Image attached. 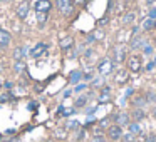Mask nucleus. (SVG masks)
Listing matches in <instances>:
<instances>
[{
  "instance_id": "1",
  "label": "nucleus",
  "mask_w": 156,
  "mask_h": 142,
  "mask_svg": "<svg viewBox=\"0 0 156 142\" xmlns=\"http://www.w3.org/2000/svg\"><path fill=\"white\" fill-rule=\"evenodd\" d=\"M114 67H116V62L109 57H104L102 60H99V64H98V72H99L101 77H106V75L114 72Z\"/></svg>"
},
{
  "instance_id": "2",
  "label": "nucleus",
  "mask_w": 156,
  "mask_h": 142,
  "mask_svg": "<svg viewBox=\"0 0 156 142\" xmlns=\"http://www.w3.org/2000/svg\"><path fill=\"white\" fill-rule=\"evenodd\" d=\"M126 65H128V70L133 72V74L141 72V69H143V59H141V55H138V54L129 55V57L126 59Z\"/></svg>"
},
{
  "instance_id": "3",
  "label": "nucleus",
  "mask_w": 156,
  "mask_h": 142,
  "mask_svg": "<svg viewBox=\"0 0 156 142\" xmlns=\"http://www.w3.org/2000/svg\"><path fill=\"white\" fill-rule=\"evenodd\" d=\"M55 7L61 12L64 17H69V15L74 14V0H55Z\"/></svg>"
},
{
  "instance_id": "4",
  "label": "nucleus",
  "mask_w": 156,
  "mask_h": 142,
  "mask_svg": "<svg viewBox=\"0 0 156 142\" xmlns=\"http://www.w3.org/2000/svg\"><path fill=\"white\" fill-rule=\"evenodd\" d=\"M112 54H114L112 60H114L116 64H122V62L128 59V49H126L124 44H116L114 49H112Z\"/></svg>"
},
{
  "instance_id": "5",
  "label": "nucleus",
  "mask_w": 156,
  "mask_h": 142,
  "mask_svg": "<svg viewBox=\"0 0 156 142\" xmlns=\"http://www.w3.org/2000/svg\"><path fill=\"white\" fill-rule=\"evenodd\" d=\"M29 12H30V2L29 0H22L20 4L15 7V15L20 22H24L29 17Z\"/></svg>"
},
{
  "instance_id": "6",
  "label": "nucleus",
  "mask_w": 156,
  "mask_h": 142,
  "mask_svg": "<svg viewBox=\"0 0 156 142\" xmlns=\"http://www.w3.org/2000/svg\"><path fill=\"white\" fill-rule=\"evenodd\" d=\"M106 137L109 139V140H121L122 137V127L118 124H112L109 125L108 129H106Z\"/></svg>"
},
{
  "instance_id": "7",
  "label": "nucleus",
  "mask_w": 156,
  "mask_h": 142,
  "mask_svg": "<svg viewBox=\"0 0 156 142\" xmlns=\"http://www.w3.org/2000/svg\"><path fill=\"white\" fill-rule=\"evenodd\" d=\"M136 17H138V14H136L134 10H126L124 14H122V17H121L122 27H131V25H134Z\"/></svg>"
},
{
  "instance_id": "8",
  "label": "nucleus",
  "mask_w": 156,
  "mask_h": 142,
  "mask_svg": "<svg viewBox=\"0 0 156 142\" xmlns=\"http://www.w3.org/2000/svg\"><path fill=\"white\" fill-rule=\"evenodd\" d=\"M114 124L121 125V127H126V125L131 124V117H129L128 112L121 110V112H118V114L114 115Z\"/></svg>"
},
{
  "instance_id": "9",
  "label": "nucleus",
  "mask_w": 156,
  "mask_h": 142,
  "mask_svg": "<svg viewBox=\"0 0 156 142\" xmlns=\"http://www.w3.org/2000/svg\"><path fill=\"white\" fill-rule=\"evenodd\" d=\"M129 44V49H131V50H138V49H143L146 45V42H144V39H143V35H133V39L131 40L128 42Z\"/></svg>"
},
{
  "instance_id": "10",
  "label": "nucleus",
  "mask_w": 156,
  "mask_h": 142,
  "mask_svg": "<svg viewBox=\"0 0 156 142\" xmlns=\"http://www.w3.org/2000/svg\"><path fill=\"white\" fill-rule=\"evenodd\" d=\"M12 42V34L0 27V49H7Z\"/></svg>"
},
{
  "instance_id": "11",
  "label": "nucleus",
  "mask_w": 156,
  "mask_h": 142,
  "mask_svg": "<svg viewBox=\"0 0 156 142\" xmlns=\"http://www.w3.org/2000/svg\"><path fill=\"white\" fill-rule=\"evenodd\" d=\"M45 52H47V44H44V42H39V44L30 50V57H32V59H41L42 55L45 54Z\"/></svg>"
},
{
  "instance_id": "12",
  "label": "nucleus",
  "mask_w": 156,
  "mask_h": 142,
  "mask_svg": "<svg viewBox=\"0 0 156 142\" xmlns=\"http://www.w3.org/2000/svg\"><path fill=\"white\" fill-rule=\"evenodd\" d=\"M59 47H61L62 52H69L72 47H74V37H72V35H66V37H62L61 42H59Z\"/></svg>"
},
{
  "instance_id": "13",
  "label": "nucleus",
  "mask_w": 156,
  "mask_h": 142,
  "mask_svg": "<svg viewBox=\"0 0 156 142\" xmlns=\"http://www.w3.org/2000/svg\"><path fill=\"white\" fill-rule=\"evenodd\" d=\"M128 79H129V70H128V69H121V70H118V72H116V75H114V82H116V84H119V85L126 84Z\"/></svg>"
},
{
  "instance_id": "14",
  "label": "nucleus",
  "mask_w": 156,
  "mask_h": 142,
  "mask_svg": "<svg viewBox=\"0 0 156 142\" xmlns=\"http://www.w3.org/2000/svg\"><path fill=\"white\" fill-rule=\"evenodd\" d=\"M34 8H35V12H45V14H49V10L52 8V4H51V0H39Z\"/></svg>"
},
{
  "instance_id": "15",
  "label": "nucleus",
  "mask_w": 156,
  "mask_h": 142,
  "mask_svg": "<svg viewBox=\"0 0 156 142\" xmlns=\"http://www.w3.org/2000/svg\"><path fill=\"white\" fill-rule=\"evenodd\" d=\"M128 2L129 0H116V5H114V8H112V12H114L116 15L124 14V12L128 10Z\"/></svg>"
},
{
  "instance_id": "16",
  "label": "nucleus",
  "mask_w": 156,
  "mask_h": 142,
  "mask_svg": "<svg viewBox=\"0 0 156 142\" xmlns=\"http://www.w3.org/2000/svg\"><path fill=\"white\" fill-rule=\"evenodd\" d=\"M82 77H84L82 70H72L71 74H69V84H79Z\"/></svg>"
},
{
  "instance_id": "17",
  "label": "nucleus",
  "mask_w": 156,
  "mask_h": 142,
  "mask_svg": "<svg viewBox=\"0 0 156 142\" xmlns=\"http://www.w3.org/2000/svg\"><path fill=\"white\" fill-rule=\"evenodd\" d=\"M109 100H111V89L102 87L101 94H99V102H101V104H106V102H109Z\"/></svg>"
},
{
  "instance_id": "18",
  "label": "nucleus",
  "mask_w": 156,
  "mask_h": 142,
  "mask_svg": "<svg viewBox=\"0 0 156 142\" xmlns=\"http://www.w3.org/2000/svg\"><path fill=\"white\" fill-rule=\"evenodd\" d=\"M25 69H27V64L24 60H14V65H12V70L15 74H24Z\"/></svg>"
},
{
  "instance_id": "19",
  "label": "nucleus",
  "mask_w": 156,
  "mask_h": 142,
  "mask_svg": "<svg viewBox=\"0 0 156 142\" xmlns=\"http://www.w3.org/2000/svg\"><path fill=\"white\" fill-rule=\"evenodd\" d=\"M87 100H89L87 95H79V97H76V100H74V107H76V109H82V107H86Z\"/></svg>"
},
{
  "instance_id": "20",
  "label": "nucleus",
  "mask_w": 156,
  "mask_h": 142,
  "mask_svg": "<svg viewBox=\"0 0 156 142\" xmlns=\"http://www.w3.org/2000/svg\"><path fill=\"white\" fill-rule=\"evenodd\" d=\"M54 137L59 139V140H64V139H67V130H66V127H57L54 130Z\"/></svg>"
},
{
  "instance_id": "21",
  "label": "nucleus",
  "mask_w": 156,
  "mask_h": 142,
  "mask_svg": "<svg viewBox=\"0 0 156 142\" xmlns=\"http://www.w3.org/2000/svg\"><path fill=\"white\" fill-rule=\"evenodd\" d=\"M141 29H143V30H144V32L154 30V20L148 17V19H146V20H144V22H143V24H141Z\"/></svg>"
},
{
  "instance_id": "22",
  "label": "nucleus",
  "mask_w": 156,
  "mask_h": 142,
  "mask_svg": "<svg viewBox=\"0 0 156 142\" xmlns=\"http://www.w3.org/2000/svg\"><path fill=\"white\" fill-rule=\"evenodd\" d=\"M131 104L134 105V107H143V105L146 104V99L143 97V95H134V97L131 99Z\"/></svg>"
},
{
  "instance_id": "23",
  "label": "nucleus",
  "mask_w": 156,
  "mask_h": 142,
  "mask_svg": "<svg viewBox=\"0 0 156 142\" xmlns=\"http://www.w3.org/2000/svg\"><path fill=\"white\" fill-rule=\"evenodd\" d=\"M35 15H37V22H39V25H41V27H44L45 22H47L49 14H45V12H35Z\"/></svg>"
},
{
  "instance_id": "24",
  "label": "nucleus",
  "mask_w": 156,
  "mask_h": 142,
  "mask_svg": "<svg viewBox=\"0 0 156 142\" xmlns=\"http://www.w3.org/2000/svg\"><path fill=\"white\" fill-rule=\"evenodd\" d=\"M14 60H24V55H25V50L22 47H15V50H14Z\"/></svg>"
},
{
  "instance_id": "25",
  "label": "nucleus",
  "mask_w": 156,
  "mask_h": 142,
  "mask_svg": "<svg viewBox=\"0 0 156 142\" xmlns=\"http://www.w3.org/2000/svg\"><path fill=\"white\" fill-rule=\"evenodd\" d=\"M74 134H76V140L81 142V140H84V137H86V129L84 127H79V129H76V130H74Z\"/></svg>"
},
{
  "instance_id": "26",
  "label": "nucleus",
  "mask_w": 156,
  "mask_h": 142,
  "mask_svg": "<svg viewBox=\"0 0 156 142\" xmlns=\"http://www.w3.org/2000/svg\"><path fill=\"white\" fill-rule=\"evenodd\" d=\"M64 127H66V130L69 132V130H76V129H79V127H81V124H79L77 120H69Z\"/></svg>"
},
{
  "instance_id": "27",
  "label": "nucleus",
  "mask_w": 156,
  "mask_h": 142,
  "mask_svg": "<svg viewBox=\"0 0 156 142\" xmlns=\"http://www.w3.org/2000/svg\"><path fill=\"white\" fill-rule=\"evenodd\" d=\"M133 117H134L136 120H141V119L144 117V110H143L141 107H134V110H133Z\"/></svg>"
},
{
  "instance_id": "28",
  "label": "nucleus",
  "mask_w": 156,
  "mask_h": 142,
  "mask_svg": "<svg viewBox=\"0 0 156 142\" xmlns=\"http://www.w3.org/2000/svg\"><path fill=\"white\" fill-rule=\"evenodd\" d=\"M91 35L94 37V40H102V39H104V30H102V29H96Z\"/></svg>"
},
{
  "instance_id": "29",
  "label": "nucleus",
  "mask_w": 156,
  "mask_h": 142,
  "mask_svg": "<svg viewBox=\"0 0 156 142\" xmlns=\"http://www.w3.org/2000/svg\"><path fill=\"white\" fill-rule=\"evenodd\" d=\"M121 140H122V142H136V137H134V134L128 132V134H122Z\"/></svg>"
},
{
  "instance_id": "30",
  "label": "nucleus",
  "mask_w": 156,
  "mask_h": 142,
  "mask_svg": "<svg viewBox=\"0 0 156 142\" xmlns=\"http://www.w3.org/2000/svg\"><path fill=\"white\" fill-rule=\"evenodd\" d=\"M129 132H131V134H139V132H141L138 122H131V124H129Z\"/></svg>"
},
{
  "instance_id": "31",
  "label": "nucleus",
  "mask_w": 156,
  "mask_h": 142,
  "mask_svg": "<svg viewBox=\"0 0 156 142\" xmlns=\"http://www.w3.org/2000/svg\"><path fill=\"white\" fill-rule=\"evenodd\" d=\"M91 142H106V137H104V134H96V135H92Z\"/></svg>"
},
{
  "instance_id": "32",
  "label": "nucleus",
  "mask_w": 156,
  "mask_h": 142,
  "mask_svg": "<svg viewBox=\"0 0 156 142\" xmlns=\"http://www.w3.org/2000/svg\"><path fill=\"white\" fill-rule=\"evenodd\" d=\"M12 100V95L10 94H2L0 95V104H5V102Z\"/></svg>"
},
{
  "instance_id": "33",
  "label": "nucleus",
  "mask_w": 156,
  "mask_h": 142,
  "mask_svg": "<svg viewBox=\"0 0 156 142\" xmlns=\"http://www.w3.org/2000/svg\"><path fill=\"white\" fill-rule=\"evenodd\" d=\"M12 87H14V84H12L10 80H5V82H4V87H2V89H5V90H10Z\"/></svg>"
},
{
  "instance_id": "34",
  "label": "nucleus",
  "mask_w": 156,
  "mask_h": 142,
  "mask_svg": "<svg viewBox=\"0 0 156 142\" xmlns=\"http://www.w3.org/2000/svg\"><path fill=\"white\" fill-rule=\"evenodd\" d=\"M108 122H109V119H102L101 122H99V127H102V129H108L109 125H108Z\"/></svg>"
},
{
  "instance_id": "35",
  "label": "nucleus",
  "mask_w": 156,
  "mask_h": 142,
  "mask_svg": "<svg viewBox=\"0 0 156 142\" xmlns=\"http://www.w3.org/2000/svg\"><path fill=\"white\" fill-rule=\"evenodd\" d=\"M144 140L146 142H156V135L149 134V135H146V137H144Z\"/></svg>"
},
{
  "instance_id": "36",
  "label": "nucleus",
  "mask_w": 156,
  "mask_h": 142,
  "mask_svg": "<svg viewBox=\"0 0 156 142\" xmlns=\"http://www.w3.org/2000/svg\"><path fill=\"white\" fill-rule=\"evenodd\" d=\"M149 19L156 20V8H149Z\"/></svg>"
},
{
  "instance_id": "37",
  "label": "nucleus",
  "mask_w": 156,
  "mask_h": 142,
  "mask_svg": "<svg viewBox=\"0 0 156 142\" xmlns=\"http://www.w3.org/2000/svg\"><path fill=\"white\" fill-rule=\"evenodd\" d=\"M153 52V47H149V45H144V54H151Z\"/></svg>"
},
{
  "instance_id": "38",
  "label": "nucleus",
  "mask_w": 156,
  "mask_h": 142,
  "mask_svg": "<svg viewBox=\"0 0 156 142\" xmlns=\"http://www.w3.org/2000/svg\"><path fill=\"white\" fill-rule=\"evenodd\" d=\"M87 0H74V5H84Z\"/></svg>"
},
{
  "instance_id": "39",
  "label": "nucleus",
  "mask_w": 156,
  "mask_h": 142,
  "mask_svg": "<svg viewBox=\"0 0 156 142\" xmlns=\"http://www.w3.org/2000/svg\"><path fill=\"white\" fill-rule=\"evenodd\" d=\"M86 87H87L86 84H82V85H77V87H76V90H77V92H81V90H84Z\"/></svg>"
},
{
  "instance_id": "40",
  "label": "nucleus",
  "mask_w": 156,
  "mask_h": 142,
  "mask_svg": "<svg viewBox=\"0 0 156 142\" xmlns=\"http://www.w3.org/2000/svg\"><path fill=\"white\" fill-rule=\"evenodd\" d=\"M4 82H5V79H4V77H2V74H0V89L4 87Z\"/></svg>"
},
{
  "instance_id": "41",
  "label": "nucleus",
  "mask_w": 156,
  "mask_h": 142,
  "mask_svg": "<svg viewBox=\"0 0 156 142\" xmlns=\"http://www.w3.org/2000/svg\"><path fill=\"white\" fill-rule=\"evenodd\" d=\"M154 2H156V0H146V4H148V5H153Z\"/></svg>"
},
{
  "instance_id": "42",
  "label": "nucleus",
  "mask_w": 156,
  "mask_h": 142,
  "mask_svg": "<svg viewBox=\"0 0 156 142\" xmlns=\"http://www.w3.org/2000/svg\"><path fill=\"white\" fill-rule=\"evenodd\" d=\"M153 45H154V47H156V37L153 39Z\"/></svg>"
},
{
  "instance_id": "43",
  "label": "nucleus",
  "mask_w": 156,
  "mask_h": 142,
  "mask_svg": "<svg viewBox=\"0 0 156 142\" xmlns=\"http://www.w3.org/2000/svg\"><path fill=\"white\" fill-rule=\"evenodd\" d=\"M153 64H154V65H156V55H154V59H153Z\"/></svg>"
},
{
  "instance_id": "44",
  "label": "nucleus",
  "mask_w": 156,
  "mask_h": 142,
  "mask_svg": "<svg viewBox=\"0 0 156 142\" xmlns=\"http://www.w3.org/2000/svg\"><path fill=\"white\" fill-rule=\"evenodd\" d=\"M47 142H55V140H54V139H49V140H47Z\"/></svg>"
},
{
  "instance_id": "45",
  "label": "nucleus",
  "mask_w": 156,
  "mask_h": 142,
  "mask_svg": "<svg viewBox=\"0 0 156 142\" xmlns=\"http://www.w3.org/2000/svg\"><path fill=\"white\" fill-rule=\"evenodd\" d=\"M2 2H5V0H0V4H2Z\"/></svg>"
},
{
  "instance_id": "46",
  "label": "nucleus",
  "mask_w": 156,
  "mask_h": 142,
  "mask_svg": "<svg viewBox=\"0 0 156 142\" xmlns=\"http://www.w3.org/2000/svg\"><path fill=\"white\" fill-rule=\"evenodd\" d=\"M154 29H156V20H154Z\"/></svg>"
},
{
  "instance_id": "47",
  "label": "nucleus",
  "mask_w": 156,
  "mask_h": 142,
  "mask_svg": "<svg viewBox=\"0 0 156 142\" xmlns=\"http://www.w3.org/2000/svg\"><path fill=\"white\" fill-rule=\"evenodd\" d=\"M0 5H2V4H0Z\"/></svg>"
}]
</instances>
